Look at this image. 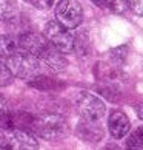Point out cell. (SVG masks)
Wrapping results in <instances>:
<instances>
[{
  "instance_id": "ffe728a7",
  "label": "cell",
  "mask_w": 143,
  "mask_h": 150,
  "mask_svg": "<svg viewBox=\"0 0 143 150\" xmlns=\"http://www.w3.org/2000/svg\"><path fill=\"white\" fill-rule=\"evenodd\" d=\"M128 5L137 16L143 17V0H128Z\"/></svg>"
},
{
  "instance_id": "52a82bcc",
  "label": "cell",
  "mask_w": 143,
  "mask_h": 150,
  "mask_svg": "<svg viewBox=\"0 0 143 150\" xmlns=\"http://www.w3.org/2000/svg\"><path fill=\"white\" fill-rule=\"evenodd\" d=\"M77 136L88 144H96L102 141L103 129L100 125V121H91L82 118L80 122L77 124Z\"/></svg>"
},
{
  "instance_id": "30bf717a",
  "label": "cell",
  "mask_w": 143,
  "mask_h": 150,
  "mask_svg": "<svg viewBox=\"0 0 143 150\" xmlns=\"http://www.w3.org/2000/svg\"><path fill=\"white\" fill-rule=\"evenodd\" d=\"M108 130L111 133V136L115 138V139L126 136L131 130L129 118L120 110H114L108 118Z\"/></svg>"
},
{
  "instance_id": "ba28073f",
  "label": "cell",
  "mask_w": 143,
  "mask_h": 150,
  "mask_svg": "<svg viewBox=\"0 0 143 150\" xmlns=\"http://www.w3.org/2000/svg\"><path fill=\"white\" fill-rule=\"evenodd\" d=\"M17 43H19L20 50H25V51H28L38 57L43 53V50L48 47L49 42L46 40L45 36L37 34V33H32V31H26L23 34H20Z\"/></svg>"
},
{
  "instance_id": "e0dca14e",
  "label": "cell",
  "mask_w": 143,
  "mask_h": 150,
  "mask_svg": "<svg viewBox=\"0 0 143 150\" xmlns=\"http://www.w3.org/2000/svg\"><path fill=\"white\" fill-rule=\"evenodd\" d=\"M14 81V74L9 70L8 64L3 62V59H0V87H8L13 84Z\"/></svg>"
},
{
  "instance_id": "4fadbf2b",
  "label": "cell",
  "mask_w": 143,
  "mask_h": 150,
  "mask_svg": "<svg viewBox=\"0 0 143 150\" xmlns=\"http://www.w3.org/2000/svg\"><path fill=\"white\" fill-rule=\"evenodd\" d=\"M128 51H129L128 45H122V47H117V48L111 50V53H109V59H111L112 65H117V67L125 65L126 59H128Z\"/></svg>"
},
{
  "instance_id": "2e32d148",
  "label": "cell",
  "mask_w": 143,
  "mask_h": 150,
  "mask_svg": "<svg viewBox=\"0 0 143 150\" xmlns=\"http://www.w3.org/2000/svg\"><path fill=\"white\" fill-rule=\"evenodd\" d=\"M74 51L82 57H85L89 53V40H88V36L85 33H82L77 37H74Z\"/></svg>"
},
{
  "instance_id": "9a60e30c",
  "label": "cell",
  "mask_w": 143,
  "mask_h": 150,
  "mask_svg": "<svg viewBox=\"0 0 143 150\" xmlns=\"http://www.w3.org/2000/svg\"><path fill=\"white\" fill-rule=\"evenodd\" d=\"M126 147L134 149V150H142L143 149V127H139L133 133H129L128 139H126Z\"/></svg>"
},
{
  "instance_id": "277c9868",
  "label": "cell",
  "mask_w": 143,
  "mask_h": 150,
  "mask_svg": "<svg viewBox=\"0 0 143 150\" xmlns=\"http://www.w3.org/2000/svg\"><path fill=\"white\" fill-rule=\"evenodd\" d=\"M75 108L83 119L100 121L106 112V105L98 96L88 91H82L75 98Z\"/></svg>"
},
{
  "instance_id": "6da1fadb",
  "label": "cell",
  "mask_w": 143,
  "mask_h": 150,
  "mask_svg": "<svg viewBox=\"0 0 143 150\" xmlns=\"http://www.w3.org/2000/svg\"><path fill=\"white\" fill-rule=\"evenodd\" d=\"M31 132L48 141H59L68 135V122L63 116L56 113H45L36 116Z\"/></svg>"
},
{
  "instance_id": "9c48e42d",
  "label": "cell",
  "mask_w": 143,
  "mask_h": 150,
  "mask_svg": "<svg viewBox=\"0 0 143 150\" xmlns=\"http://www.w3.org/2000/svg\"><path fill=\"white\" fill-rule=\"evenodd\" d=\"M63 54L65 53H62L56 47H52L51 43H48V47L43 50V53L38 56V59H40L49 70L59 73V71H63L68 67V60Z\"/></svg>"
},
{
  "instance_id": "7c38bea8",
  "label": "cell",
  "mask_w": 143,
  "mask_h": 150,
  "mask_svg": "<svg viewBox=\"0 0 143 150\" xmlns=\"http://www.w3.org/2000/svg\"><path fill=\"white\" fill-rule=\"evenodd\" d=\"M17 2L15 0H0V20H9L17 13Z\"/></svg>"
},
{
  "instance_id": "7402d4cb",
  "label": "cell",
  "mask_w": 143,
  "mask_h": 150,
  "mask_svg": "<svg viewBox=\"0 0 143 150\" xmlns=\"http://www.w3.org/2000/svg\"><path fill=\"white\" fill-rule=\"evenodd\" d=\"M134 110H135V113H137V116L143 121V104H137V105H134Z\"/></svg>"
},
{
  "instance_id": "3957f363",
  "label": "cell",
  "mask_w": 143,
  "mask_h": 150,
  "mask_svg": "<svg viewBox=\"0 0 143 150\" xmlns=\"http://www.w3.org/2000/svg\"><path fill=\"white\" fill-rule=\"evenodd\" d=\"M43 36L52 47H56L65 54L74 51V36L71 34L69 28L62 25L59 20H49L45 25Z\"/></svg>"
},
{
  "instance_id": "d6986e66",
  "label": "cell",
  "mask_w": 143,
  "mask_h": 150,
  "mask_svg": "<svg viewBox=\"0 0 143 150\" xmlns=\"http://www.w3.org/2000/svg\"><path fill=\"white\" fill-rule=\"evenodd\" d=\"M28 3H31L32 6H36L38 9H48L49 6H52L54 0H26Z\"/></svg>"
},
{
  "instance_id": "44dd1931",
  "label": "cell",
  "mask_w": 143,
  "mask_h": 150,
  "mask_svg": "<svg viewBox=\"0 0 143 150\" xmlns=\"http://www.w3.org/2000/svg\"><path fill=\"white\" fill-rule=\"evenodd\" d=\"M11 107H9V102L6 101V98H3L2 94H0V115L2 113H6L9 112Z\"/></svg>"
},
{
  "instance_id": "5b68a950",
  "label": "cell",
  "mask_w": 143,
  "mask_h": 150,
  "mask_svg": "<svg viewBox=\"0 0 143 150\" xmlns=\"http://www.w3.org/2000/svg\"><path fill=\"white\" fill-rule=\"evenodd\" d=\"M56 19L66 28L74 30L83 20V8L77 0H60L56 6Z\"/></svg>"
},
{
  "instance_id": "8fae6325",
  "label": "cell",
  "mask_w": 143,
  "mask_h": 150,
  "mask_svg": "<svg viewBox=\"0 0 143 150\" xmlns=\"http://www.w3.org/2000/svg\"><path fill=\"white\" fill-rule=\"evenodd\" d=\"M19 43L11 36H0V59H8L17 51Z\"/></svg>"
},
{
  "instance_id": "ac0fdd59",
  "label": "cell",
  "mask_w": 143,
  "mask_h": 150,
  "mask_svg": "<svg viewBox=\"0 0 143 150\" xmlns=\"http://www.w3.org/2000/svg\"><path fill=\"white\" fill-rule=\"evenodd\" d=\"M128 0H106V9L115 14H122L128 9Z\"/></svg>"
},
{
  "instance_id": "603a6c76",
  "label": "cell",
  "mask_w": 143,
  "mask_h": 150,
  "mask_svg": "<svg viewBox=\"0 0 143 150\" xmlns=\"http://www.w3.org/2000/svg\"><path fill=\"white\" fill-rule=\"evenodd\" d=\"M97 6H100V8H106V0H92Z\"/></svg>"
},
{
  "instance_id": "5bb4252c",
  "label": "cell",
  "mask_w": 143,
  "mask_h": 150,
  "mask_svg": "<svg viewBox=\"0 0 143 150\" xmlns=\"http://www.w3.org/2000/svg\"><path fill=\"white\" fill-rule=\"evenodd\" d=\"M29 85L34 87V88H38V90H52V88L57 87V82L51 79L48 76H36L32 81H29Z\"/></svg>"
},
{
  "instance_id": "8992f818",
  "label": "cell",
  "mask_w": 143,
  "mask_h": 150,
  "mask_svg": "<svg viewBox=\"0 0 143 150\" xmlns=\"http://www.w3.org/2000/svg\"><path fill=\"white\" fill-rule=\"evenodd\" d=\"M6 135V146L8 150H34L38 149V142L29 130H22L15 129L13 132H8Z\"/></svg>"
},
{
  "instance_id": "7a4b0ae2",
  "label": "cell",
  "mask_w": 143,
  "mask_h": 150,
  "mask_svg": "<svg viewBox=\"0 0 143 150\" xmlns=\"http://www.w3.org/2000/svg\"><path fill=\"white\" fill-rule=\"evenodd\" d=\"M6 64L15 77L28 81V82L32 81L36 76H38V71H40L38 57L25 51V50L15 51L13 56L6 59Z\"/></svg>"
}]
</instances>
